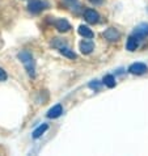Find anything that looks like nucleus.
I'll return each instance as SVG.
<instances>
[{"label":"nucleus","mask_w":148,"mask_h":156,"mask_svg":"<svg viewBox=\"0 0 148 156\" xmlns=\"http://www.w3.org/2000/svg\"><path fill=\"white\" fill-rule=\"evenodd\" d=\"M19 59L23 62L29 76L34 77V75H36V64H34V59L32 57V54H29L28 51H21V53H19Z\"/></svg>","instance_id":"f257e3e1"},{"label":"nucleus","mask_w":148,"mask_h":156,"mask_svg":"<svg viewBox=\"0 0 148 156\" xmlns=\"http://www.w3.org/2000/svg\"><path fill=\"white\" fill-rule=\"evenodd\" d=\"M47 7V4L42 0H30L28 4V9L32 12V13H38V12L43 11Z\"/></svg>","instance_id":"f03ea898"},{"label":"nucleus","mask_w":148,"mask_h":156,"mask_svg":"<svg viewBox=\"0 0 148 156\" xmlns=\"http://www.w3.org/2000/svg\"><path fill=\"white\" fill-rule=\"evenodd\" d=\"M147 71H148V67L144 63H132L129 67V72L132 73V75H144Z\"/></svg>","instance_id":"7ed1b4c3"},{"label":"nucleus","mask_w":148,"mask_h":156,"mask_svg":"<svg viewBox=\"0 0 148 156\" xmlns=\"http://www.w3.org/2000/svg\"><path fill=\"white\" fill-rule=\"evenodd\" d=\"M132 36H134V37H136L138 40H143V38L148 37V24L144 23V24L138 25V27L134 29Z\"/></svg>","instance_id":"20e7f679"},{"label":"nucleus","mask_w":148,"mask_h":156,"mask_svg":"<svg viewBox=\"0 0 148 156\" xmlns=\"http://www.w3.org/2000/svg\"><path fill=\"white\" fill-rule=\"evenodd\" d=\"M84 17H85L86 23H89V24H97L100 21V15L94 9H85Z\"/></svg>","instance_id":"39448f33"},{"label":"nucleus","mask_w":148,"mask_h":156,"mask_svg":"<svg viewBox=\"0 0 148 156\" xmlns=\"http://www.w3.org/2000/svg\"><path fill=\"white\" fill-rule=\"evenodd\" d=\"M104 36H105V38H106L107 41L115 42V41H118V40H119L121 34H119V32H118V30H117L115 28H109V29L105 30Z\"/></svg>","instance_id":"423d86ee"},{"label":"nucleus","mask_w":148,"mask_h":156,"mask_svg":"<svg viewBox=\"0 0 148 156\" xmlns=\"http://www.w3.org/2000/svg\"><path fill=\"white\" fill-rule=\"evenodd\" d=\"M55 28L59 30V32H62V33H66L68 32L69 29H71V24L68 23V21L66 19H58V20H55Z\"/></svg>","instance_id":"0eeeda50"},{"label":"nucleus","mask_w":148,"mask_h":156,"mask_svg":"<svg viewBox=\"0 0 148 156\" xmlns=\"http://www.w3.org/2000/svg\"><path fill=\"white\" fill-rule=\"evenodd\" d=\"M63 113V106L60 105V104H58V105H54L51 109L47 112V117L49 118H58V117H60Z\"/></svg>","instance_id":"6e6552de"},{"label":"nucleus","mask_w":148,"mask_h":156,"mask_svg":"<svg viewBox=\"0 0 148 156\" xmlns=\"http://www.w3.org/2000/svg\"><path fill=\"white\" fill-rule=\"evenodd\" d=\"M93 49H94V45H93L92 41H83V42H80V51L83 54L88 55V54L92 53Z\"/></svg>","instance_id":"1a4fd4ad"},{"label":"nucleus","mask_w":148,"mask_h":156,"mask_svg":"<svg viewBox=\"0 0 148 156\" xmlns=\"http://www.w3.org/2000/svg\"><path fill=\"white\" fill-rule=\"evenodd\" d=\"M139 40L136 37H134L132 34L129 37V40H127V43H126V49H127L129 51H135L138 49V46H139Z\"/></svg>","instance_id":"9d476101"},{"label":"nucleus","mask_w":148,"mask_h":156,"mask_svg":"<svg viewBox=\"0 0 148 156\" xmlns=\"http://www.w3.org/2000/svg\"><path fill=\"white\" fill-rule=\"evenodd\" d=\"M79 34L81 37H84V38H89V40L94 37V33L92 32V29L85 27V25H80L79 27Z\"/></svg>","instance_id":"9b49d317"},{"label":"nucleus","mask_w":148,"mask_h":156,"mask_svg":"<svg viewBox=\"0 0 148 156\" xmlns=\"http://www.w3.org/2000/svg\"><path fill=\"white\" fill-rule=\"evenodd\" d=\"M47 129H49V126H47L46 123H43V125H41V126H38V127L33 131V138H34V139H38V138L42 136L43 134H45V131H46Z\"/></svg>","instance_id":"f8f14e48"},{"label":"nucleus","mask_w":148,"mask_h":156,"mask_svg":"<svg viewBox=\"0 0 148 156\" xmlns=\"http://www.w3.org/2000/svg\"><path fill=\"white\" fill-rule=\"evenodd\" d=\"M102 83L105 84L107 88H114V87H115V77L113 75H106L105 77H104Z\"/></svg>","instance_id":"ddd939ff"},{"label":"nucleus","mask_w":148,"mask_h":156,"mask_svg":"<svg viewBox=\"0 0 148 156\" xmlns=\"http://www.w3.org/2000/svg\"><path fill=\"white\" fill-rule=\"evenodd\" d=\"M59 51L62 55H64V57H67L69 59H76V54L73 53L71 49H68V47H60Z\"/></svg>","instance_id":"4468645a"},{"label":"nucleus","mask_w":148,"mask_h":156,"mask_svg":"<svg viewBox=\"0 0 148 156\" xmlns=\"http://www.w3.org/2000/svg\"><path fill=\"white\" fill-rule=\"evenodd\" d=\"M4 80H7V73L3 68H0V81H4Z\"/></svg>","instance_id":"2eb2a0df"},{"label":"nucleus","mask_w":148,"mask_h":156,"mask_svg":"<svg viewBox=\"0 0 148 156\" xmlns=\"http://www.w3.org/2000/svg\"><path fill=\"white\" fill-rule=\"evenodd\" d=\"M89 2L92 3V4H101L102 0H89Z\"/></svg>","instance_id":"dca6fc26"}]
</instances>
